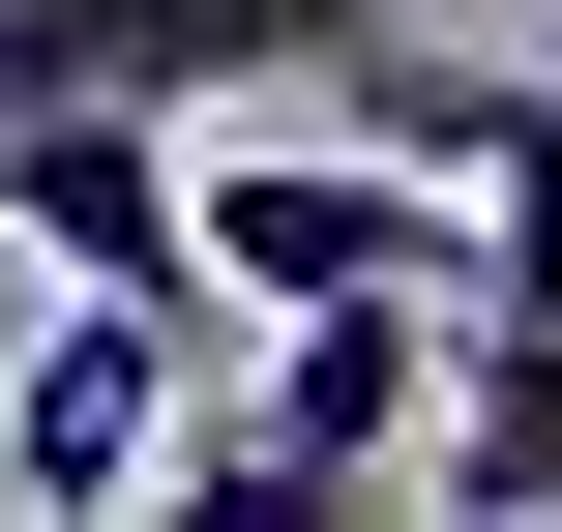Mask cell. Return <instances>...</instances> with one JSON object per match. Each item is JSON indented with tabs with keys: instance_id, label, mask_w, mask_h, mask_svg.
<instances>
[{
	"instance_id": "1",
	"label": "cell",
	"mask_w": 562,
	"mask_h": 532,
	"mask_svg": "<svg viewBox=\"0 0 562 532\" xmlns=\"http://www.w3.org/2000/svg\"><path fill=\"white\" fill-rule=\"evenodd\" d=\"M445 385V296H267L237 385H178V503H385Z\"/></svg>"
},
{
	"instance_id": "3",
	"label": "cell",
	"mask_w": 562,
	"mask_h": 532,
	"mask_svg": "<svg viewBox=\"0 0 562 532\" xmlns=\"http://www.w3.org/2000/svg\"><path fill=\"white\" fill-rule=\"evenodd\" d=\"M356 30H415V0H0V118H59V89L237 118L267 59H356Z\"/></svg>"
},
{
	"instance_id": "5",
	"label": "cell",
	"mask_w": 562,
	"mask_h": 532,
	"mask_svg": "<svg viewBox=\"0 0 562 532\" xmlns=\"http://www.w3.org/2000/svg\"><path fill=\"white\" fill-rule=\"evenodd\" d=\"M0 237H30L59 296H178V326H207V267H178V118H148V89L0 118Z\"/></svg>"
},
{
	"instance_id": "4",
	"label": "cell",
	"mask_w": 562,
	"mask_h": 532,
	"mask_svg": "<svg viewBox=\"0 0 562 532\" xmlns=\"http://www.w3.org/2000/svg\"><path fill=\"white\" fill-rule=\"evenodd\" d=\"M178 474V296H59L0 355V503H148Z\"/></svg>"
},
{
	"instance_id": "6",
	"label": "cell",
	"mask_w": 562,
	"mask_h": 532,
	"mask_svg": "<svg viewBox=\"0 0 562 532\" xmlns=\"http://www.w3.org/2000/svg\"><path fill=\"white\" fill-rule=\"evenodd\" d=\"M415 474H445V503H562V326H445Z\"/></svg>"
},
{
	"instance_id": "2",
	"label": "cell",
	"mask_w": 562,
	"mask_h": 532,
	"mask_svg": "<svg viewBox=\"0 0 562 532\" xmlns=\"http://www.w3.org/2000/svg\"><path fill=\"white\" fill-rule=\"evenodd\" d=\"M445 178L415 148H237V118H178V267L267 326V296H445Z\"/></svg>"
}]
</instances>
